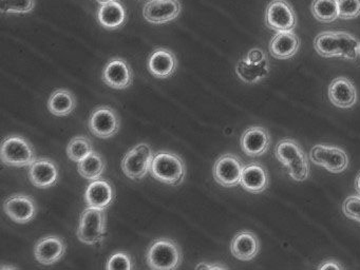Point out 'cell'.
Instances as JSON below:
<instances>
[{"label":"cell","mask_w":360,"mask_h":270,"mask_svg":"<svg viewBox=\"0 0 360 270\" xmlns=\"http://www.w3.org/2000/svg\"><path fill=\"white\" fill-rule=\"evenodd\" d=\"M275 156L285 167L288 175L294 181H303L309 179V158L295 139L280 141L276 146Z\"/></svg>","instance_id":"cell-1"},{"label":"cell","mask_w":360,"mask_h":270,"mask_svg":"<svg viewBox=\"0 0 360 270\" xmlns=\"http://www.w3.org/2000/svg\"><path fill=\"white\" fill-rule=\"evenodd\" d=\"M146 262L153 270H176L183 262L180 245L169 238H159L149 245Z\"/></svg>","instance_id":"cell-2"},{"label":"cell","mask_w":360,"mask_h":270,"mask_svg":"<svg viewBox=\"0 0 360 270\" xmlns=\"http://www.w3.org/2000/svg\"><path fill=\"white\" fill-rule=\"evenodd\" d=\"M150 173L161 183L180 186L186 176V164L179 154L162 150L153 156Z\"/></svg>","instance_id":"cell-3"},{"label":"cell","mask_w":360,"mask_h":270,"mask_svg":"<svg viewBox=\"0 0 360 270\" xmlns=\"http://www.w3.org/2000/svg\"><path fill=\"white\" fill-rule=\"evenodd\" d=\"M106 229L107 215L105 209L88 206L79 217L77 238L84 244L96 246L104 242Z\"/></svg>","instance_id":"cell-4"},{"label":"cell","mask_w":360,"mask_h":270,"mask_svg":"<svg viewBox=\"0 0 360 270\" xmlns=\"http://www.w3.org/2000/svg\"><path fill=\"white\" fill-rule=\"evenodd\" d=\"M0 155L6 166L18 168L31 166L37 160L34 148L28 139L20 135L6 137L1 145Z\"/></svg>","instance_id":"cell-5"},{"label":"cell","mask_w":360,"mask_h":270,"mask_svg":"<svg viewBox=\"0 0 360 270\" xmlns=\"http://www.w3.org/2000/svg\"><path fill=\"white\" fill-rule=\"evenodd\" d=\"M153 148L146 143H141L130 149L124 156L121 162V168L124 174L132 181H141L150 172L153 164Z\"/></svg>","instance_id":"cell-6"},{"label":"cell","mask_w":360,"mask_h":270,"mask_svg":"<svg viewBox=\"0 0 360 270\" xmlns=\"http://www.w3.org/2000/svg\"><path fill=\"white\" fill-rule=\"evenodd\" d=\"M309 160L332 173H341L349 167V158L345 150L328 143H318L309 152Z\"/></svg>","instance_id":"cell-7"},{"label":"cell","mask_w":360,"mask_h":270,"mask_svg":"<svg viewBox=\"0 0 360 270\" xmlns=\"http://www.w3.org/2000/svg\"><path fill=\"white\" fill-rule=\"evenodd\" d=\"M90 132L100 139H110L115 136L121 128L119 114L109 105L96 108L88 120Z\"/></svg>","instance_id":"cell-8"},{"label":"cell","mask_w":360,"mask_h":270,"mask_svg":"<svg viewBox=\"0 0 360 270\" xmlns=\"http://www.w3.org/2000/svg\"><path fill=\"white\" fill-rule=\"evenodd\" d=\"M243 169V162L239 156L233 153H225L214 162L212 174L219 185L225 188H233L239 185Z\"/></svg>","instance_id":"cell-9"},{"label":"cell","mask_w":360,"mask_h":270,"mask_svg":"<svg viewBox=\"0 0 360 270\" xmlns=\"http://www.w3.org/2000/svg\"><path fill=\"white\" fill-rule=\"evenodd\" d=\"M265 22L276 32L292 31L297 23L296 13L286 0H273L266 6Z\"/></svg>","instance_id":"cell-10"},{"label":"cell","mask_w":360,"mask_h":270,"mask_svg":"<svg viewBox=\"0 0 360 270\" xmlns=\"http://www.w3.org/2000/svg\"><path fill=\"white\" fill-rule=\"evenodd\" d=\"M134 79V70L125 59L113 57L103 70L102 80L106 86L115 90H125Z\"/></svg>","instance_id":"cell-11"},{"label":"cell","mask_w":360,"mask_h":270,"mask_svg":"<svg viewBox=\"0 0 360 270\" xmlns=\"http://www.w3.org/2000/svg\"><path fill=\"white\" fill-rule=\"evenodd\" d=\"M6 214L18 224H27L34 219L37 213V205L32 196L25 193L10 195L4 202Z\"/></svg>","instance_id":"cell-12"},{"label":"cell","mask_w":360,"mask_h":270,"mask_svg":"<svg viewBox=\"0 0 360 270\" xmlns=\"http://www.w3.org/2000/svg\"><path fill=\"white\" fill-rule=\"evenodd\" d=\"M181 11L179 0H148L143 8V16L153 25H165L178 18Z\"/></svg>","instance_id":"cell-13"},{"label":"cell","mask_w":360,"mask_h":270,"mask_svg":"<svg viewBox=\"0 0 360 270\" xmlns=\"http://www.w3.org/2000/svg\"><path fill=\"white\" fill-rule=\"evenodd\" d=\"M29 179L39 189L53 187L60 179L58 164L49 158H39L29 166Z\"/></svg>","instance_id":"cell-14"},{"label":"cell","mask_w":360,"mask_h":270,"mask_svg":"<svg viewBox=\"0 0 360 270\" xmlns=\"http://www.w3.org/2000/svg\"><path fill=\"white\" fill-rule=\"evenodd\" d=\"M178 65L176 54L163 46L153 50L147 61L149 73L159 79L172 77L178 70Z\"/></svg>","instance_id":"cell-15"},{"label":"cell","mask_w":360,"mask_h":270,"mask_svg":"<svg viewBox=\"0 0 360 270\" xmlns=\"http://www.w3.org/2000/svg\"><path fill=\"white\" fill-rule=\"evenodd\" d=\"M67 245L58 236H47L37 240L34 246L35 259L41 265H53L66 255Z\"/></svg>","instance_id":"cell-16"},{"label":"cell","mask_w":360,"mask_h":270,"mask_svg":"<svg viewBox=\"0 0 360 270\" xmlns=\"http://www.w3.org/2000/svg\"><path fill=\"white\" fill-rule=\"evenodd\" d=\"M269 130L261 126H252L246 129L240 139L242 151L250 158H259L266 153L271 145Z\"/></svg>","instance_id":"cell-17"},{"label":"cell","mask_w":360,"mask_h":270,"mask_svg":"<svg viewBox=\"0 0 360 270\" xmlns=\"http://www.w3.org/2000/svg\"><path fill=\"white\" fill-rule=\"evenodd\" d=\"M328 98L335 107L349 109L357 103V90L347 77H337L328 86Z\"/></svg>","instance_id":"cell-18"},{"label":"cell","mask_w":360,"mask_h":270,"mask_svg":"<svg viewBox=\"0 0 360 270\" xmlns=\"http://www.w3.org/2000/svg\"><path fill=\"white\" fill-rule=\"evenodd\" d=\"M115 198V190L112 184L105 179L92 181L85 191V200L88 206L105 209L111 206Z\"/></svg>","instance_id":"cell-19"},{"label":"cell","mask_w":360,"mask_h":270,"mask_svg":"<svg viewBox=\"0 0 360 270\" xmlns=\"http://www.w3.org/2000/svg\"><path fill=\"white\" fill-rule=\"evenodd\" d=\"M269 179L266 168L259 162H250L244 166L240 185L250 193L259 194L269 187Z\"/></svg>","instance_id":"cell-20"},{"label":"cell","mask_w":360,"mask_h":270,"mask_svg":"<svg viewBox=\"0 0 360 270\" xmlns=\"http://www.w3.org/2000/svg\"><path fill=\"white\" fill-rule=\"evenodd\" d=\"M98 21L104 29H121L127 22V11L120 0H113L108 4H101L98 10Z\"/></svg>","instance_id":"cell-21"},{"label":"cell","mask_w":360,"mask_h":270,"mask_svg":"<svg viewBox=\"0 0 360 270\" xmlns=\"http://www.w3.org/2000/svg\"><path fill=\"white\" fill-rule=\"evenodd\" d=\"M231 255L240 261H250L260 251V242L252 231H240L233 236L231 243Z\"/></svg>","instance_id":"cell-22"},{"label":"cell","mask_w":360,"mask_h":270,"mask_svg":"<svg viewBox=\"0 0 360 270\" xmlns=\"http://www.w3.org/2000/svg\"><path fill=\"white\" fill-rule=\"evenodd\" d=\"M300 48V40L292 31L278 32L269 42V53L274 58L290 59L294 57Z\"/></svg>","instance_id":"cell-23"},{"label":"cell","mask_w":360,"mask_h":270,"mask_svg":"<svg viewBox=\"0 0 360 270\" xmlns=\"http://www.w3.org/2000/svg\"><path fill=\"white\" fill-rule=\"evenodd\" d=\"M269 63L267 58L259 63H248L245 58L240 59L236 65V74L246 84H257L267 77Z\"/></svg>","instance_id":"cell-24"},{"label":"cell","mask_w":360,"mask_h":270,"mask_svg":"<svg viewBox=\"0 0 360 270\" xmlns=\"http://www.w3.org/2000/svg\"><path fill=\"white\" fill-rule=\"evenodd\" d=\"M77 108V98L71 91L58 89L48 101V109L56 116H68Z\"/></svg>","instance_id":"cell-25"},{"label":"cell","mask_w":360,"mask_h":270,"mask_svg":"<svg viewBox=\"0 0 360 270\" xmlns=\"http://www.w3.org/2000/svg\"><path fill=\"white\" fill-rule=\"evenodd\" d=\"M106 160L98 152L94 151L91 154L77 162L79 173L84 179L89 181H96L101 179L106 170Z\"/></svg>","instance_id":"cell-26"},{"label":"cell","mask_w":360,"mask_h":270,"mask_svg":"<svg viewBox=\"0 0 360 270\" xmlns=\"http://www.w3.org/2000/svg\"><path fill=\"white\" fill-rule=\"evenodd\" d=\"M314 48L320 56L326 58L339 57L337 32L326 31L320 33L314 40Z\"/></svg>","instance_id":"cell-27"},{"label":"cell","mask_w":360,"mask_h":270,"mask_svg":"<svg viewBox=\"0 0 360 270\" xmlns=\"http://www.w3.org/2000/svg\"><path fill=\"white\" fill-rule=\"evenodd\" d=\"M311 12L320 22L330 23L339 17L338 1L337 0H314Z\"/></svg>","instance_id":"cell-28"},{"label":"cell","mask_w":360,"mask_h":270,"mask_svg":"<svg viewBox=\"0 0 360 270\" xmlns=\"http://www.w3.org/2000/svg\"><path fill=\"white\" fill-rule=\"evenodd\" d=\"M94 151V143L87 136L73 137L67 146V155L72 162H79Z\"/></svg>","instance_id":"cell-29"},{"label":"cell","mask_w":360,"mask_h":270,"mask_svg":"<svg viewBox=\"0 0 360 270\" xmlns=\"http://www.w3.org/2000/svg\"><path fill=\"white\" fill-rule=\"evenodd\" d=\"M338 36V52L339 57H342L349 60H356L358 51H359V41L355 36L352 35L349 32L337 31Z\"/></svg>","instance_id":"cell-30"},{"label":"cell","mask_w":360,"mask_h":270,"mask_svg":"<svg viewBox=\"0 0 360 270\" xmlns=\"http://www.w3.org/2000/svg\"><path fill=\"white\" fill-rule=\"evenodd\" d=\"M35 8V0H1L3 14H27Z\"/></svg>","instance_id":"cell-31"},{"label":"cell","mask_w":360,"mask_h":270,"mask_svg":"<svg viewBox=\"0 0 360 270\" xmlns=\"http://www.w3.org/2000/svg\"><path fill=\"white\" fill-rule=\"evenodd\" d=\"M106 269L132 270L134 269V259L127 251H115L107 261Z\"/></svg>","instance_id":"cell-32"},{"label":"cell","mask_w":360,"mask_h":270,"mask_svg":"<svg viewBox=\"0 0 360 270\" xmlns=\"http://www.w3.org/2000/svg\"><path fill=\"white\" fill-rule=\"evenodd\" d=\"M339 17L341 19H355L360 16V0H337Z\"/></svg>","instance_id":"cell-33"},{"label":"cell","mask_w":360,"mask_h":270,"mask_svg":"<svg viewBox=\"0 0 360 270\" xmlns=\"http://www.w3.org/2000/svg\"><path fill=\"white\" fill-rule=\"evenodd\" d=\"M345 217L360 223V195L349 196L343 202Z\"/></svg>","instance_id":"cell-34"},{"label":"cell","mask_w":360,"mask_h":270,"mask_svg":"<svg viewBox=\"0 0 360 270\" xmlns=\"http://www.w3.org/2000/svg\"><path fill=\"white\" fill-rule=\"evenodd\" d=\"M244 58H245L248 63H261V61L265 60L267 57L266 54L263 52L262 49L254 48L250 50V52L248 53V55H246Z\"/></svg>","instance_id":"cell-35"},{"label":"cell","mask_w":360,"mask_h":270,"mask_svg":"<svg viewBox=\"0 0 360 270\" xmlns=\"http://www.w3.org/2000/svg\"><path fill=\"white\" fill-rule=\"evenodd\" d=\"M318 269L340 270L343 269V266H341L339 262L335 261V259H328V261L323 262L322 265L318 267Z\"/></svg>","instance_id":"cell-36"},{"label":"cell","mask_w":360,"mask_h":270,"mask_svg":"<svg viewBox=\"0 0 360 270\" xmlns=\"http://www.w3.org/2000/svg\"><path fill=\"white\" fill-rule=\"evenodd\" d=\"M197 269H227V267L221 265H208L207 263H201L197 266Z\"/></svg>","instance_id":"cell-37"},{"label":"cell","mask_w":360,"mask_h":270,"mask_svg":"<svg viewBox=\"0 0 360 270\" xmlns=\"http://www.w3.org/2000/svg\"><path fill=\"white\" fill-rule=\"evenodd\" d=\"M355 189L357 191L358 195H360V173L355 179Z\"/></svg>","instance_id":"cell-38"},{"label":"cell","mask_w":360,"mask_h":270,"mask_svg":"<svg viewBox=\"0 0 360 270\" xmlns=\"http://www.w3.org/2000/svg\"><path fill=\"white\" fill-rule=\"evenodd\" d=\"M100 4H108V2L113 1V0H96Z\"/></svg>","instance_id":"cell-39"},{"label":"cell","mask_w":360,"mask_h":270,"mask_svg":"<svg viewBox=\"0 0 360 270\" xmlns=\"http://www.w3.org/2000/svg\"><path fill=\"white\" fill-rule=\"evenodd\" d=\"M358 53H359V56H360V42H359V51H358Z\"/></svg>","instance_id":"cell-40"}]
</instances>
